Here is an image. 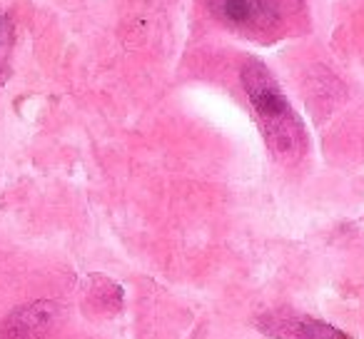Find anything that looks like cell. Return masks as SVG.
<instances>
[{
	"label": "cell",
	"mask_w": 364,
	"mask_h": 339,
	"mask_svg": "<svg viewBox=\"0 0 364 339\" xmlns=\"http://www.w3.org/2000/svg\"><path fill=\"white\" fill-rule=\"evenodd\" d=\"M259 327L279 339H349L332 324L312 317H299V314H267L264 319H259Z\"/></svg>",
	"instance_id": "7a4b0ae2"
},
{
	"label": "cell",
	"mask_w": 364,
	"mask_h": 339,
	"mask_svg": "<svg viewBox=\"0 0 364 339\" xmlns=\"http://www.w3.org/2000/svg\"><path fill=\"white\" fill-rule=\"evenodd\" d=\"M242 85L272 152L282 160H297L304 147V132L272 72L259 60H247Z\"/></svg>",
	"instance_id": "6da1fadb"
},
{
	"label": "cell",
	"mask_w": 364,
	"mask_h": 339,
	"mask_svg": "<svg viewBox=\"0 0 364 339\" xmlns=\"http://www.w3.org/2000/svg\"><path fill=\"white\" fill-rule=\"evenodd\" d=\"M8 50H11V28L0 18V70H3V65L8 60Z\"/></svg>",
	"instance_id": "277c9868"
},
{
	"label": "cell",
	"mask_w": 364,
	"mask_h": 339,
	"mask_svg": "<svg viewBox=\"0 0 364 339\" xmlns=\"http://www.w3.org/2000/svg\"><path fill=\"white\" fill-rule=\"evenodd\" d=\"M210 8L220 21L240 31H264L274 23V11L264 0H210Z\"/></svg>",
	"instance_id": "3957f363"
}]
</instances>
